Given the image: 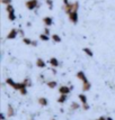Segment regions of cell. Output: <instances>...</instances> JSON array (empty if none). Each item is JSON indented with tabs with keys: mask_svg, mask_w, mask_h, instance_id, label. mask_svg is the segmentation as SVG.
Listing matches in <instances>:
<instances>
[{
	"mask_svg": "<svg viewBox=\"0 0 115 120\" xmlns=\"http://www.w3.org/2000/svg\"><path fill=\"white\" fill-rule=\"evenodd\" d=\"M78 9H79V2H78V1L70 2V4H68V5L63 6V10L66 11V14H67V15H68V14H70L71 11L78 10Z\"/></svg>",
	"mask_w": 115,
	"mask_h": 120,
	"instance_id": "obj_1",
	"label": "cell"
},
{
	"mask_svg": "<svg viewBox=\"0 0 115 120\" xmlns=\"http://www.w3.org/2000/svg\"><path fill=\"white\" fill-rule=\"evenodd\" d=\"M6 11H7V14H8V19L10 21H15L16 20V15H15V9H14V7L12 5H7L6 6Z\"/></svg>",
	"mask_w": 115,
	"mask_h": 120,
	"instance_id": "obj_2",
	"label": "cell"
},
{
	"mask_svg": "<svg viewBox=\"0 0 115 120\" xmlns=\"http://www.w3.org/2000/svg\"><path fill=\"white\" fill-rule=\"evenodd\" d=\"M25 7L28 10H34L38 7V0H27L25 2Z\"/></svg>",
	"mask_w": 115,
	"mask_h": 120,
	"instance_id": "obj_3",
	"label": "cell"
},
{
	"mask_svg": "<svg viewBox=\"0 0 115 120\" xmlns=\"http://www.w3.org/2000/svg\"><path fill=\"white\" fill-rule=\"evenodd\" d=\"M68 17H69V20L71 21L72 24H77V22H78V19H79L78 10H73V11H71L70 14H68Z\"/></svg>",
	"mask_w": 115,
	"mask_h": 120,
	"instance_id": "obj_4",
	"label": "cell"
},
{
	"mask_svg": "<svg viewBox=\"0 0 115 120\" xmlns=\"http://www.w3.org/2000/svg\"><path fill=\"white\" fill-rule=\"evenodd\" d=\"M18 34H19V30L16 29V28H12V29H10L9 33L7 34V39H15L16 37L18 36Z\"/></svg>",
	"mask_w": 115,
	"mask_h": 120,
	"instance_id": "obj_5",
	"label": "cell"
},
{
	"mask_svg": "<svg viewBox=\"0 0 115 120\" xmlns=\"http://www.w3.org/2000/svg\"><path fill=\"white\" fill-rule=\"evenodd\" d=\"M71 89H73V88H69L68 85H61V86H59V93L60 94H69L70 91H71Z\"/></svg>",
	"mask_w": 115,
	"mask_h": 120,
	"instance_id": "obj_6",
	"label": "cell"
},
{
	"mask_svg": "<svg viewBox=\"0 0 115 120\" xmlns=\"http://www.w3.org/2000/svg\"><path fill=\"white\" fill-rule=\"evenodd\" d=\"M43 24L45 25V27H50L53 25V18L50 16H46L43 18Z\"/></svg>",
	"mask_w": 115,
	"mask_h": 120,
	"instance_id": "obj_7",
	"label": "cell"
},
{
	"mask_svg": "<svg viewBox=\"0 0 115 120\" xmlns=\"http://www.w3.org/2000/svg\"><path fill=\"white\" fill-rule=\"evenodd\" d=\"M77 78H78L80 81H82V83L88 81V79H87V76H86V74H85L82 71H79V72H77Z\"/></svg>",
	"mask_w": 115,
	"mask_h": 120,
	"instance_id": "obj_8",
	"label": "cell"
},
{
	"mask_svg": "<svg viewBox=\"0 0 115 120\" xmlns=\"http://www.w3.org/2000/svg\"><path fill=\"white\" fill-rule=\"evenodd\" d=\"M24 88H27L26 85L24 84V82H21V83H14V85H12V89L17 90V91H21V90H23Z\"/></svg>",
	"mask_w": 115,
	"mask_h": 120,
	"instance_id": "obj_9",
	"label": "cell"
},
{
	"mask_svg": "<svg viewBox=\"0 0 115 120\" xmlns=\"http://www.w3.org/2000/svg\"><path fill=\"white\" fill-rule=\"evenodd\" d=\"M36 66L38 68H45V66H46V63H45V61H44V60H42V58H37V60H36Z\"/></svg>",
	"mask_w": 115,
	"mask_h": 120,
	"instance_id": "obj_10",
	"label": "cell"
},
{
	"mask_svg": "<svg viewBox=\"0 0 115 120\" xmlns=\"http://www.w3.org/2000/svg\"><path fill=\"white\" fill-rule=\"evenodd\" d=\"M7 116L8 117H14L15 116V110H14V107L11 105H8V107H7Z\"/></svg>",
	"mask_w": 115,
	"mask_h": 120,
	"instance_id": "obj_11",
	"label": "cell"
},
{
	"mask_svg": "<svg viewBox=\"0 0 115 120\" xmlns=\"http://www.w3.org/2000/svg\"><path fill=\"white\" fill-rule=\"evenodd\" d=\"M37 102H38V105H42V107H46V105H49V101H47V99H46V98H43V97L38 98Z\"/></svg>",
	"mask_w": 115,
	"mask_h": 120,
	"instance_id": "obj_12",
	"label": "cell"
},
{
	"mask_svg": "<svg viewBox=\"0 0 115 120\" xmlns=\"http://www.w3.org/2000/svg\"><path fill=\"white\" fill-rule=\"evenodd\" d=\"M67 98H68V94H60V97L58 98V103L63 105L67 101Z\"/></svg>",
	"mask_w": 115,
	"mask_h": 120,
	"instance_id": "obj_13",
	"label": "cell"
},
{
	"mask_svg": "<svg viewBox=\"0 0 115 120\" xmlns=\"http://www.w3.org/2000/svg\"><path fill=\"white\" fill-rule=\"evenodd\" d=\"M49 62H50L52 68H58V66H59V61H58V58H55V57H51Z\"/></svg>",
	"mask_w": 115,
	"mask_h": 120,
	"instance_id": "obj_14",
	"label": "cell"
},
{
	"mask_svg": "<svg viewBox=\"0 0 115 120\" xmlns=\"http://www.w3.org/2000/svg\"><path fill=\"white\" fill-rule=\"evenodd\" d=\"M79 100H80V102H81V105H85V103H87V95L84 93H80L78 95Z\"/></svg>",
	"mask_w": 115,
	"mask_h": 120,
	"instance_id": "obj_15",
	"label": "cell"
},
{
	"mask_svg": "<svg viewBox=\"0 0 115 120\" xmlns=\"http://www.w3.org/2000/svg\"><path fill=\"white\" fill-rule=\"evenodd\" d=\"M46 85L50 88V89H54V88H57V86H58V83H57V81L52 80V81H47Z\"/></svg>",
	"mask_w": 115,
	"mask_h": 120,
	"instance_id": "obj_16",
	"label": "cell"
},
{
	"mask_svg": "<svg viewBox=\"0 0 115 120\" xmlns=\"http://www.w3.org/2000/svg\"><path fill=\"white\" fill-rule=\"evenodd\" d=\"M90 88H91V84H90V82H89V81H87V82H84V83H82V90H84L85 92H86V91H89V90H90Z\"/></svg>",
	"mask_w": 115,
	"mask_h": 120,
	"instance_id": "obj_17",
	"label": "cell"
},
{
	"mask_svg": "<svg viewBox=\"0 0 115 120\" xmlns=\"http://www.w3.org/2000/svg\"><path fill=\"white\" fill-rule=\"evenodd\" d=\"M82 51H84V53H85V54H86V55H88L89 57H93V55H94V53H93V51H91L90 48H88V47H85V48H84V49H82Z\"/></svg>",
	"mask_w": 115,
	"mask_h": 120,
	"instance_id": "obj_18",
	"label": "cell"
},
{
	"mask_svg": "<svg viewBox=\"0 0 115 120\" xmlns=\"http://www.w3.org/2000/svg\"><path fill=\"white\" fill-rule=\"evenodd\" d=\"M52 41L54 43H61V41H62V39H61V37L59 36L58 34H53V35H52Z\"/></svg>",
	"mask_w": 115,
	"mask_h": 120,
	"instance_id": "obj_19",
	"label": "cell"
},
{
	"mask_svg": "<svg viewBox=\"0 0 115 120\" xmlns=\"http://www.w3.org/2000/svg\"><path fill=\"white\" fill-rule=\"evenodd\" d=\"M40 39H41L42 42H47V41L50 39V37H49V35H46V34H44V33H43V34L40 35Z\"/></svg>",
	"mask_w": 115,
	"mask_h": 120,
	"instance_id": "obj_20",
	"label": "cell"
},
{
	"mask_svg": "<svg viewBox=\"0 0 115 120\" xmlns=\"http://www.w3.org/2000/svg\"><path fill=\"white\" fill-rule=\"evenodd\" d=\"M80 108V105H79L78 102H72L71 105H70V109L71 110H78Z\"/></svg>",
	"mask_w": 115,
	"mask_h": 120,
	"instance_id": "obj_21",
	"label": "cell"
},
{
	"mask_svg": "<svg viewBox=\"0 0 115 120\" xmlns=\"http://www.w3.org/2000/svg\"><path fill=\"white\" fill-rule=\"evenodd\" d=\"M32 41L31 38H28V37H23V43L25 44V45H32Z\"/></svg>",
	"mask_w": 115,
	"mask_h": 120,
	"instance_id": "obj_22",
	"label": "cell"
},
{
	"mask_svg": "<svg viewBox=\"0 0 115 120\" xmlns=\"http://www.w3.org/2000/svg\"><path fill=\"white\" fill-rule=\"evenodd\" d=\"M45 2H46L49 9H50V10H52L53 9V0H45Z\"/></svg>",
	"mask_w": 115,
	"mask_h": 120,
	"instance_id": "obj_23",
	"label": "cell"
},
{
	"mask_svg": "<svg viewBox=\"0 0 115 120\" xmlns=\"http://www.w3.org/2000/svg\"><path fill=\"white\" fill-rule=\"evenodd\" d=\"M23 82H24V84L26 85L27 88H28V86H31V85H32V83H31V80H29V79H28V78H26V79H25V80H24V81H23Z\"/></svg>",
	"mask_w": 115,
	"mask_h": 120,
	"instance_id": "obj_24",
	"label": "cell"
},
{
	"mask_svg": "<svg viewBox=\"0 0 115 120\" xmlns=\"http://www.w3.org/2000/svg\"><path fill=\"white\" fill-rule=\"evenodd\" d=\"M1 4H2V5H5V6L10 5V4H11V0H1Z\"/></svg>",
	"mask_w": 115,
	"mask_h": 120,
	"instance_id": "obj_25",
	"label": "cell"
},
{
	"mask_svg": "<svg viewBox=\"0 0 115 120\" xmlns=\"http://www.w3.org/2000/svg\"><path fill=\"white\" fill-rule=\"evenodd\" d=\"M19 93H21V95H26L27 94V88H24L23 90H21V91H19Z\"/></svg>",
	"mask_w": 115,
	"mask_h": 120,
	"instance_id": "obj_26",
	"label": "cell"
},
{
	"mask_svg": "<svg viewBox=\"0 0 115 120\" xmlns=\"http://www.w3.org/2000/svg\"><path fill=\"white\" fill-rule=\"evenodd\" d=\"M89 108H90V107H89L88 103H85V105H82V109H84V110H89Z\"/></svg>",
	"mask_w": 115,
	"mask_h": 120,
	"instance_id": "obj_27",
	"label": "cell"
},
{
	"mask_svg": "<svg viewBox=\"0 0 115 120\" xmlns=\"http://www.w3.org/2000/svg\"><path fill=\"white\" fill-rule=\"evenodd\" d=\"M43 33H44V34H46V35H50V29H49V27H45Z\"/></svg>",
	"mask_w": 115,
	"mask_h": 120,
	"instance_id": "obj_28",
	"label": "cell"
},
{
	"mask_svg": "<svg viewBox=\"0 0 115 120\" xmlns=\"http://www.w3.org/2000/svg\"><path fill=\"white\" fill-rule=\"evenodd\" d=\"M32 46H34V47L37 46V42H36V41H33V42H32Z\"/></svg>",
	"mask_w": 115,
	"mask_h": 120,
	"instance_id": "obj_29",
	"label": "cell"
},
{
	"mask_svg": "<svg viewBox=\"0 0 115 120\" xmlns=\"http://www.w3.org/2000/svg\"><path fill=\"white\" fill-rule=\"evenodd\" d=\"M0 118H1V120H5L6 119V117H5V115H4V113H1V115H0Z\"/></svg>",
	"mask_w": 115,
	"mask_h": 120,
	"instance_id": "obj_30",
	"label": "cell"
},
{
	"mask_svg": "<svg viewBox=\"0 0 115 120\" xmlns=\"http://www.w3.org/2000/svg\"><path fill=\"white\" fill-rule=\"evenodd\" d=\"M96 120H107V118H105V117H99L98 119H96Z\"/></svg>",
	"mask_w": 115,
	"mask_h": 120,
	"instance_id": "obj_31",
	"label": "cell"
},
{
	"mask_svg": "<svg viewBox=\"0 0 115 120\" xmlns=\"http://www.w3.org/2000/svg\"><path fill=\"white\" fill-rule=\"evenodd\" d=\"M63 4H64V5H68L70 2H69V0H63Z\"/></svg>",
	"mask_w": 115,
	"mask_h": 120,
	"instance_id": "obj_32",
	"label": "cell"
},
{
	"mask_svg": "<svg viewBox=\"0 0 115 120\" xmlns=\"http://www.w3.org/2000/svg\"><path fill=\"white\" fill-rule=\"evenodd\" d=\"M19 35H21V36H24V31H23V30H19Z\"/></svg>",
	"mask_w": 115,
	"mask_h": 120,
	"instance_id": "obj_33",
	"label": "cell"
},
{
	"mask_svg": "<svg viewBox=\"0 0 115 120\" xmlns=\"http://www.w3.org/2000/svg\"><path fill=\"white\" fill-rule=\"evenodd\" d=\"M107 120H113V119L112 118H107Z\"/></svg>",
	"mask_w": 115,
	"mask_h": 120,
	"instance_id": "obj_34",
	"label": "cell"
},
{
	"mask_svg": "<svg viewBox=\"0 0 115 120\" xmlns=\"http://www.w3.org/2000/svg\"><path fill=\"white\" fill-rule=\"evenodd\" d=\"M51 120H55V119H54V118H53V119H51Z\"/></svg>",
	"mask_w": 115,
	"mask_h": 120,
	"instance_id": "obj_35",
	"label": "cell"
}]
</instances>
